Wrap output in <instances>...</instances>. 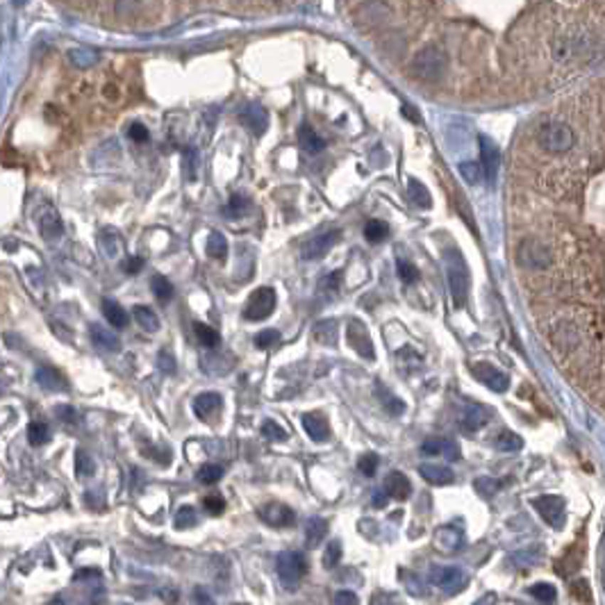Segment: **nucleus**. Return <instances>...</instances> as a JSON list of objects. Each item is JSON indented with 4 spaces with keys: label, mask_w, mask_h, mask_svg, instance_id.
I'll return each mask as SVG.
<instances>
[{
    "label": "nucleus",
    "mask_w": 605,
    "mask_h": 605,
    "mask_svg": "<svg viewBox=\"0 0 605 605\" xmlns=\"http://www.w3.org/2000/svg\"><path fill=\"white\" fill-rule=\"evenodd\" d=\"M28 439H30V444H32V446H43V444H48V439H51V428H48V424H43V421H32V424L28 426Z\"/></svg>",
    "instance_id": "35"
},
{
    "label": "nucleus",
    "mask_w": 605,
    "mask_h": 605,
    "mask_svg": "<svg viewBox=\"0 0 605 605\" xmlns=\"http://www.w3.org/2000/svg\"><path fill=\"white\" fill-rule=\"evenodd\" d=\"M275 310V292L271 287H260L248 296L246 305H243V319L246 321H264L271 317Z\"/></svg>",
    "instance_id": "6"
},
{
    "label": "nucleus",
    "mask_w": 605,
    "mask_h": 605,
    "mask_svg": "<svg viewBox=\"0 0 605 605\" xmlns=\"http://www.w3.org/2000/svg\"><path fill=\"white\" fill-rule=\"evenodd\" d=\"M437 546L441 551H446V553H453L458 549V546L462 544V535L460 532H456L453 528H441L439 532H437Z\"/></svg>",
    "instance_id": "33"
},
{
    "label": "nucleus",
    "mask_w": 605,
    "mask_h": 605,
    "mask_svg": "<svg viewBox=\"0 0 605 605\" xmlns=\"http://www.w3.org/2000/svg\"><path fill=\"white\" fill-rule=\"evenodd\" d=\"M448 66L446 55L441 53L439 48H426L416 55V60L412 64V71L421 78V80H437L444 75Z\"/></svg>",
    "instance_id": "5"
},
{
    "label": "nucleus",
    "mask_w": 605,
    "mask_h": 605,
    "mask_svg": "<svg viewBox=\"0 0 605 605\" xmlns=\"http://www.w3.org/2000/svg\"><path fill=\"white\" fill-rule=\"evenodd\" d=\"M335 603H351V605H355L357 603V596L353 594V591H340V594L335 596Z\"/></svg>",
    "instance_id": "58"
},
{
    "label": "nucleus",
    "mask_w": 605,
    "mask_h": 605,
    "mask_svg": "<svg viewBox=\"0 0 605 605\" xmlns=\"http://www.w3.org/2000/svg\"><path fill=\"white\" fill-rule=\"evenodd\" d=\"M100 5V14L107 16L105 21L116 23V26L132 28L146 26L153 21V9L157 0H96Z\"/></svg>",
    "instance_id": "1"
},
{
    "label": "nucleus",
    "mask_w": 605,
    "mask_h": 605,
    "mask_svg": "<svg viewBox=\"0 0 605 605\" xmlns=\"http://www.w3.org/2000/svg\"><path fill=\"white\" fill-rule=\"evenodd\" d=\"M473 487H475V492H478L483 498H492L498 492V487H501V485H498L494 478H478L473 483Z\"/></svg>",
    "instance_id": "49"
},
{
    "label": "nucleus",
    "mask_w": 605,
    "mask_h": 605,
    "mask_svg": "<svg viewBox=\"0 0 605 605\" xmlns=\"http://www.w3.org/2000/svg\"><path fill=\"white\" fill-rule=\"evenodd\" d=\"M205 507H207L209 515H221V512L226 510V501L219 494H209V496H205Z\"/></svg>",
    "instance_id": "53"
},
{
    "label": "nucleus",
    "mask_w": 605,
    "mask_h": 605,
    "mask_svg": "<svg viewBox=\"0 0 605 605\" xmlns=\"http://www.w3.org/2000/svg\"><path fill=\"white\" fill-rule=\"evenodd\" d=\"M473 376L478 378L485 387H490V389L496 391V394H503V391H507V387H510V378L503 374V371L496 369V367H492V364H487V362L473 364Z\"/></svg>",
    "instance_id": "12"
},
{
    "label": "nucleus",
    "mask_w": 605,
    "mask_h": 605,
    "mask_svg": "<svg viewBox=\"0 0 605 605\" xmlns=\"http://www.w3.org/2000/svg\"><path fill=\"white\" fill-rule=\"evenodd\" d=\"M430 583L444 589L446 594H458L469 583V576L460 567H433L430 569Z\"/></svg>",
    "instance_id": "7"
},
{
    "label": "nucleus",
    "mask_w": 605,
    "mask_h": 605,
    "mask_svg": "<svg viewBox=\"0 0 605 605\" xmlns=\"http://www.w3.org/2000/svg\"><path fill=\"white\" fill-rule=\"evenodd\" d=\"M194 601H201V603H209V601H212V599H209V596L205 594V591H203V589H196V591H194Z\"/></svg>",
    "instance_id": "60"
},
{
    "label": "nucleus",
    "mask_w": 605,
    "mask_h": 605,
    "mask_svg": "<svg viewBox=\"0 0 605 605\" xmlns=\"http://www.w3.org/2000/svg\"><path fill=\"white\" fill-rule=\"evenodd\" d=\"M194 332L199 344H203L205 348H216L221 344V337L214 328H209L207 323H194Z\"/></svg>",
    "instance_id": "34"
},
{
    "label": "nucleus",
    "mask_w": 605,
    "mask_h": 605,
    "mask_svg": "<svg viewBox=\"0 0 605 605\" xmlns=\"http://www.w3.org/2000/svg\"><path fill=\"white\" fill-rule=\"evenodd\" d=\"M55 414H57V419H62V421H64V424H68V426L80 421V416H78V412H75V407H71V405H57Z\"/></svg>",
    "instance_id": "52"
},
{
    "label": "nucleus",
    "mask_w": 605,
    "mask_h": 605,
    "mask_svg": "<svg viewBox=\"0 0 605 605\" xmlns=\"http://www.w3.org/2000/svg\"><path fill=\"white\" fill-rule=\"evenodd\" d=\"M387 503H389V494L385 490L374 494V507H385Z\"/></svg>",
    "instance_id": "59"
},
{
    "label": "nucleus",
    "mask_w": 605,
    "mask_h": 605,
    "mask_svg": "<svg viewBox=\"0 0 605 605\" xmlns=\"http://www.w3.org/2000/svg\"><path fill=\"white\" fill-rule=\"evenodd\" d=\"M262 437L271 439V441H285L289 435L283 426H278L275 421H271V419H266V421L262 424Z\"/></svg>",
    "instance_id": "46"
},
{
    "label": "nucleus",
    "mask_w": 605,
    "mask_h": 605,
    "mask_svg": "<svg viewBox=\"0 0 605 605\" xmlns=\"http://www.w3.org/2000/svg\"><path fill=\"white\" fill-rule=\"evenodd\" d=\"M494 446L505 453H517L523 448V439L512 433V430H501V433L494 437Z\"/></svg>",
    "instance_id": "29"
},
{
    "label": "nucleus",
    "mask_w": 605,
    "mask_h": 605,
    "mask_svg": "<svg viewBox=\"0 0 605 605\" xmlns=\"http://www.w3.org/2000/svg\"><path fill=\"white\" fill-rule=\"evenodd\" d=\"M278 342H280V332H278V330H262V332L255 335V346L262 348V351L275 346Z\"/></svg>",
    "instance_id": "48"
},
{
    "label": "nucleus",
    "mask_w": 605,
    "mask_h": 605,
    "mask_svg": "<svg viewBox=\"0 0 605 605\" xmlns=\"http://www.w3.org/2000/svg\"><path fill=\"white\" fill-rule=\"evenodd\" d=\"M102 314L107 317V323L114 325V328H119V330L127 328V323H130V314H127L114 298L102 300Z\"/></svg>",
    "instance_id": "22"
},
{
    "label": "nucleus",
    "mask_w": 605,
    "mask_h": 605,
    "mask_svg": "<svg viewBox=\"0 0 605 605\" xmlns=\"http://www.w3.org/2000/svg\"><path fill=\"white\" fill-rule=\"evenodd\" d=\"M34 380H37V385L46 391H60L64 387V378L57 374L55 369H39L37 374H34Z\"/></svg>",
    "instance_id": "25"
},
{
    "label": "nucleus",
    "mask_w": 605,
    "mask_h": 605,
    "mask_svg": "<svg viewBox=\"0 0 605 605\" xmlns=\"http://www.w3.org/2000/svg\"><path fill=\"white\" fill-rule=\"evenodd\" d=\"M396 269H399V275H401V280H403V283L412 285V283H416V280H419V271H416V266H414V264L405 262V260H399Z\"/></svg>",
    "instance_id": "50"
},
{
    "label": "nucleus",
    "mask_w": 605,
    "mask_h": 605,
    "mask_svg": "<svg viewBox=\"0 0 605 605\" xmlns=\"http://www.w3.org/2000/svg\"><path fill=\"white\" fill-rule=\"evenodd\" d=\"M537 142H540V146L544 150L560 155V153H567V150L574 148L576 135H574V130L567 123L549 121V123H544L537 130Z\"/></svg>",
    "instance_id": "3"
},
{
    "label": "nucleus",
    "mask_w": 605,
    "mask_h": 605,
    "mask_svg": "<svg viewBox=\"0 0 605 605\" xmlns=\"http://www.w3.org/2000/svg\"><path fill=\"white\" fill-rule=\"evenodd\" d=\"M221 405H223V399H221L219 394L205 391V394H201V396H196V401H194V412L199 414L201 419H209V416L216 414V412L221 410Z\"/></svg>",
    "instance_id": "21"
},
{
    "label": "nucleus",
    "mask_w": 605,
    "mask_h": 605,
    "mask_svg": "<svg viewBox=\"0 0 605 605\" xmlns=\"http://www.w3.org/2000/svg\"><path fill=\"white\" fill-rule=\"evenodd\" d=\"M385 492L396 498V501H407L412 494V485L407 480V475L401 471H391L387 478H385Z\"/></svg>",
    "instance_id": "18"
},
{
    "label": "nucleus",
    "mask_w": 605,
    "mask_h": 605,
    "mask_svg": "<svg viewBox=\"0 0 605 605\" xmlns=\"http://www.w3.org/2000/svg\"><path fill=\"white\" fill-rule=\"evenodd\" d=\"M407 194H410V201L416 205V207H421V209H428L430 205H433V199H430V194H428V189L424 187V182H419V180H410V184H407Z\"/></svg>",
    "instance_id": "31"
},
{
    "label": "nucleus",
    "mask_w": 605,
    "mask_h": 605,
    "mask_svg": "<svg viewBox=\"0 0 605 605\" xmlns=\"http://www.w3.org/2000/svg\"><path fill=\"white\" fill-rule=\"evenodd\" d=\"M444 258H446V278H448L451 298L456 302V307H464L469 298V280H471L467 262H464L458 248H448L444 253Z\"/></svg>",
    "instance_id": "2"
},
{
    "label": "nucleus",
    "mask_w": 605,
    "mask_h": 605,
    "mask_svg": "<svg viewBox=\"0 0 605 605\" xmlns=\"http://www.w3.org/2000/svg\"><path fill=\"white\" fill-rule=\"evenodd\" d=\"M532 507L540 512L542 519L553 528H562L564 526V498L562 496H540L532 501Z\"/></svg>",
    "instance_id": "10"
},
{
    "label": "nucleus",
    "mask_w": 605,
    "mask_h": 605,
    "mask_svg": "<svg viewBox=\"0 0 605 605\" xmlns=\"http://www.w3.org/2000/svg\"><path fill=\"white\" fill-rule=\"evenodd\" d=\"M389 235V226L385 223V221H369V223L364 226V237H367V241H371V243H378V241H382Z\"/></svg>",
    "instance_id": "37"
},
{
    "label": "nucleus",
    "mask_w": 605,
    "mask_h": 605,
    "mask_svg": "<svg viewBox=\"0 0 605 605\" xmlns=\"http://www.w3.org/2000/svg\"><path fill=\"white\" fill-rule=\"evenodd\" d=\"M483 167L475 164V162H464V164H460V176L467 180L469 184H478L483 180Z\"/></svg>",
    "instance_id": "45"
},
{
    "label": "nucleus",
    "mask_w": 605,
    "mask_h": 605,
    "mask_svg": "<svg viewBox=\"0 0 605 605\" xmlns=\"http://www.w3.org/2000/svg\"><path fill=\"white\" fill-rule=\"evenodd\" d=\"M75 471H78V475H83V478H89V475L96 473L94 460H91L85 451H78V453H75Z\"/></svg>",
    "instance_id": "43"
},
{
    "label": "nucleus",
    "mask_w": 605,
    "mask_h": 605,
    "mask_svg": "<svg viewBox=\"0 0 605 605\" xmlns=\"http://www.w3.org/2000/svg\"><path fill=\"white\" fill-rule=\"evenodd\" d=\"M346 340H348V344L353 346V351L357 355H362L364 359H369V362H374V359H376L374 342H371L369 330H367L364 323H359V321L348 323L346 325Z\"/></svg>",
    "instance_id": "11"
},
{
    "label": "nucleus",
    "mask_w": 605,
    "mask_h": 605,
    "mask_svg": "<svg viewBox=\"0 0 605 605\" xmlns=\"http://www.w3.org/2000/svg\"><path fill=\"white\" fill-rule=\"evenodd\" d=\"M340 239H342L340 230H328V232H321V235H314L312 239H307L305 243H302L300 258L305 262H317V260L325 258Z\"/></svg>",
    "instance_id": "8"
},
{
    "label": "nucleus",
    "mask_w": 605,
    "mask_h": 605,
    "mask_svg": "<svg viewBox=\"0 0 605 605\" xmlns=\"http://www.w3.org/2000/svg\"><path fill=\"white\" fill-rule=\"evenodd\" d=\"M300 146H302L305 153L317 155V153H321V150L325 148V142L319 135H314L312 127H300Z\"/></svg>",
    "instance_id": "32"
},
{
    "label": "nucleus",
    "mask_w": 605,
    "mask_h": 605,
    "mask_svg": "<svg viewBox=\"0 0 605 605\" xmlns=\"http://www.w3.org/2000/svg\"><path fill=\"white\" fill-rule=\"evenodd\" d=\"M376 396L380 399V403H382V407H385V410L389 412V414H403V410H405V403L401 401V399H396L394 396V394L385 387V385H376Z\"/></svg>",
    "instance_id": "28"
},
{
    "label": "nucleus",
    "mask_w": 605,
    "mask_h": 605,
    "mask_svg": "<svg viewBox=\"0 0 605 605\" xmlns=\"http://www.w3.org/2000/svg\"><path fill=\"white\" fill-rule=\"evenodd\" d=\"M325 532H328V521L321 519V517L307 519V526H305V544H307V549H317V546L323 542Z\"/></svg>",
    "instance_id": "23"
},
{
    "label": "nucleus",
    "mask_w": 605,
    "mask_h": 605,
    "mask_svg": "<svg viewBox=\"0 0 605 605\" xmlns=\"http://www.w3.org/2000/svg\"><path fill=\"white\" fill-rule=\"evenodd\" d=\"M275 572L280 583L285 587H294L300 583V578L307 574V560L305 555L298 553V551H287L278 555V562H275Z\"/></svg>",
    "instance_id": "4"
},
{
    "label": "nucleus",
    "mask_w": 605,
    "mask_h": 605,
    "mask_svg": "<svg viewBox=\"0 0 605 605\" xmlns=\"http://www.w3.org/2000/svg\"><path fill=\"white\" fill-rule=\"evenodd\" d=\"M419 473H421V478L428 480L430 485H451L453 480H456V473H453L448 467H444V464H421L419 467Z\"/></svg>",
    "instance_id": "19"
},
{
    "label": "nucleus",
    "mask_w": 605,
    "mask_h": 605,
    "mask_svg": "<svg viewBox=\"0 0 605 605\" xmlns=\"http://www.w3.org/2000/svg\"><path fill=\"white\" fill-rule=\"evenodd\" d=\"M421 453L424 456H444L451 462L460 460V446L453 439H441V437L426 439L421 444Z\"/></svg>",
    "instance_id": "14"
},
{
    "label": "nucleus",
    "mask_w": 605,
    "mask_h": 605,
    "mask_svg": "<svg viewBox=\"0 0 605 605\" xmlns=\"http://www.w3.org/2000/svg\"><path fill=\"white\" fill-rule=\"evenodd\" d=\"M342 560V544L340 542H330L328 549H325V555H323V567L325 569H335L337 564H340Z\"/></svg>",
    "instance_id": "47"
},
{
    "label": "nucleus",
    "mask_w": 605,
    "mask_h": 605,
    "mask_svg": "<svg viewBox=\"0 0 605 605\" xmlns=\"http://www.w3.org/2000/svg\"><path fill=\"white\" fill-rule=\"evenodd\" d=\"M258 515L264 523H269L273 528H285V526H294L296 515L292 507H287L283 503H266L258 510Z\"/></svg>",
    "instance_id": "13"
},
{
    "label": "nucleus",
    "mask_w": 605,
    "mask_h": 605,
    "mask_svg": "<svg viewBox=\"0 0 605 605\" xmlns=\"http://www.w3.org/2000/svg\"><path fill=\"white\" fill-rule=\"evenodd\" d=\"M480 142V159H483V171L485 176L490 182H494L496 178V171H498V162H501V157H498V148L494 146L492 139H487L485 135L478 139Z\"/></svg>",
    "instance_id": "16"
},
{
    "label": "nucleus",
    "mask_w": 605,
    "mask_h": 605,
    "mask_svg": "<svg viewBox=\"0 0 605 605\" xmlns=\"http://www.w3.org/2000/svg\"><path fill=\"white\" fill-rule=\"evenodd\" d=\"M340 283H342V271H332L330 275H323L321 283H319V296H335L337 289H340Z\"/></svg>",
    "instance_id": "41"
},
{
    "label": "nucleus",
    "mask_w": 605,
    "mask_h": 605,
    "mask_svg": "<svg viewBox=\"0 0 605 605\" xmlns=\"http://www.w3.org/2000/svg\"><path fill=\"white\" fill-rule=\"evenodd\" d=\"M302 430L307 433L312 441H325L330 437V428L321 412H310L302 416Z\"/></svg>",
    "instance_id": "17"
},
{
    "label": "nucleus",
    "mask_w": 605,
    "mask_h": 605,
    "mask_svg": "<svg viewBox=\"0 0 605 605\" xmlns=\"http://www.w3.org/2000/svg\"><path fill=\"white\" fill-rule=\"evenodd\" d=\"M39 232L43 239H57L62 235V221L60 216H57L55 212H46L41 219H39Z\"/></svg>",
    "instance_id": "27"
},
{
    "label": "nucleus",
    "mask_w": 605,
    "mask_h": 605,
    "mask_svg": "<svg viewBox=\"0 0 605 605\" xmlns=\"http://www.w3.org/2000/svg\"><path fill=\"white\" fill-rule=\"evenodd\" d=\"M528 591H530V596H535V599L542 601V603H553V601L557 599L555 587L549 585V583H537V585H532Z\"/></svg>",
    "instance_id": "44"
},
{
    "label": "nucleus",
    "mask_w": 605,
    "mask_h": 605,
    "mask_svg": "<svg viewBox=\"0 0 605 605\" xmlns=\"http://www.w3.org/2000/svg\"><path fill=\"white\" fill-rule=\"evenodd\" d=\"M184 171H187V180H196V162H194V150L184 153Z\"/></svg>",
    "instance_id": "55"
},
{
    "label": "nucleus",
    "mask_w": 605,
    "mask_h": 605,
    "mask_svg": "<svg viewBox=\"0 0 605 605\" xmlns=\"http://www.w3.org/2000/svg\"><path fill=\"white\" fill-rule=\"evenodd\" d=\"M132 317L144 332H157L159 330V317L148 305H135Z\"/></svg>",
    "instance_id": "24"
},
{
    "label": "nucleus",
    "mask_w": 605,
    "mask_h": 605,
    "mask_svg": "<svg viewBox=\"0 0 605 605\" xmlns=\"http://www.w3.org/2000/svg\"><path fill=\"white\" fill-rule=\"evenodd\" d=\"M314 337L321 342V344H328L335 346L337 344V323L335 321H321L314 325Z\"/></svg>",
    "instance_id": "36"
},
{
    "label": "nucleus",
    "mask_w": 605,
    "mask_h": 605,
    "mask_svg": "<svg viewBox=\"0 0 605 605\" xmlns=\"http://www.w3.org/2000/svg\"><path fill=\"white\" fill-rule=\"evenodd\" d=\"M150 289H153V294L159 300H164V302H169L173 298V285L167 280V278H162V275H153V280H150Z\"/></svg>",
    "instance_id": "42"
},
{
    "label": "nucleus",
    "mask_w": 605,
    "mask_h": 605,
    "mask_svg": "<svg viewBox=\"0 0 605 605\" xmlns=\"http://www.w3.org/2000/svg\"><path fill=\"white\" fill-rule=\"evenodd\" d=\"M492 419V410H487L485 405H469L467 410L462 412V426L464 430H480L483 426L490 424Z\"/></svg>",
    "instance_id": "20"
},
{
    "label": "nucleus",
    "mask_w": 605,
    "mask_h": 605,
    "mask_svg": "<svg viewBox=\"0 0 605 605\" xmlns=\"http://www.w3.org/2000/svg\"><path fill=\"white\" fill-rule=\"evenodd\" d=\"M517 260L521 266H526V269H546V266L551 264V251L546 248L544 243L528 239L519 246Z\"/></svg>",
    "instance_id": "9"
},
{
    "label": "nucleus",
    "mask_w": 605,
    "mask_h": 605,
    "mask_svg": "<svg viewBox=\"0 0 605 605\" xmlns=\"http://www.w3.org/2000/svg\"><path fill=\"white\" fill-rule=\"evenodd\" d=\"M157 364L162 371H167V374H176V359L171 357L169 351H159V357H157Z\"/></svg>",
    "instance_id": "54"
},
{
    "label": "nucleus",
    "mask_w": 605,
    "mask_h": 605,
    "mask_svg": "<svg viewBox=\"0 0 605 605\" xmlns=\"http://www.w3.org/2000/svg\"><path fill=\"white\" fill-rule=\"evenodd\" d=\"M196 523H199V515H196V510L191 505H182L178 510V515H176V528L178 530H189V528L196 526Z\"/></svg>",
    "instance_id": "39"
},
{
    "label": "nucleus",
    "mask_w": 605,
    "mask_h": 605,
    "mask_svg": "<svg viewBox=\"0 0 605 605\" xmlns=\"http://www.w3.org/2000/svg\"><path fill=\"white\" fill-rule=\"evenodd\" d=\"M89 335H91V342L96 344V348H100L102 353H119L121 351V342L112 330H107L105 325L100 323H91L89 325Z\"/></svg>",
    "instance_id": "15"
},
{
    "label": "nucleus",
    "mask_w": 605,
    "mask_h": 605,
    "mask_svg": "<svg viewBox=\"0 0 605 605\" xmlns=\"http://www.w3.org/2000/svg\"><path fill=\"white\" fill-rule=\"evenodd\" d=\"M223 473H226V469L221 467V464H203V467L199 469V473H196V478H199L203 485H214L216 480H221L223 478Z\"/></svg>",
    "instance_id": "38"
},
{
    "label": "nucleus",
    "mask_w": 605,
    "mask_h": 605,
    "mask_svg": "<svg viewBox=\"0 0 605 605\" xmlns=\"http://www.w3.org/2000/svg\"><path fill=\"white\" fill-rule=\"evenodd\" d=\"M378 464H380V458L376 456V453H367V456L359 458V471H362L364 475H374Z\"/></svg>",
    "instance_id": "51"
},
{
    "label": "nucleus",
    "mask_w": 605,
    "mask_h": 605,
    "mask_svg": "<svg viewBox=\"0 0 605 605\" xmlns=\"http://www.w3.org/2000/svg\"><path fill=\"white\" fill-rule=\"evenodd\" d=\"M142 269H144V260H142V258H130L127 262H123V271H125V273H132V275H135V273H139Z\"/></svg>",
    "instance_id": "56"
},
{
    "label": "nucleus",
    "mask_w": 605,
    "mask_h": 605,
    "mask_svg": "<svg viewBox=\"0 0 605 605\" xmlns=\"http://www.w3.org/2000/svg\"><path fill=\"white\" fill-rule=\"evenodd\" d=\"M241 119H243V123H246L253 132H258V135L264 132V127H266V112L260 107V105H248V107L243 110Z\"/></svg>",
    "instance_id": "26"
},
{
    "label": "nucleus",
    "mask_w": 605,
    "mask_h": 605,
    "mask_svg": "<svg viewBox=\"0 0 605 605\" xmlns=\"http://www.w3.org/2000/svg\"><path fill=\"white\" fill-rule=\"evenodd\" d=\"M248 209H251V201L246 199V196H232L230 199V203H228V207H226V216H230V219H239V216H243V214H248Z\"/></svg>",
    "instance_id": "40"
},
{
    "label": "nucleus",
    "mask_w": 605,
    "mask_h": 605,
    "mask_svg": "<svg viewBox=\"0 0 605 605\" xmlns=\"http://www.w3.org/2000/svg\"><path fill=\"white\" fill-rule=\"evenodd\" d=\"M130 137L135 139V142H146V139H148V130H146L142 123H135V125H130Z\"/></svg>",
    "instance_id": "57"
},
{
    "label": "nucleus",
    "mask_w": 605,
    "mask_h": 605,
    "mask_svg": "<svg viewBox=\"0 0 605 605\" xmlns=\"http://www.w3.org/2000/svg\"><path fill=\"white\" fill-rule=\"evenodd\" d=\"M205 251L212 260H226L228 258V239L221 235V232H212V235L207 237Z\"/></svg>",
    "instance_id": "30"
}]
</instances>
